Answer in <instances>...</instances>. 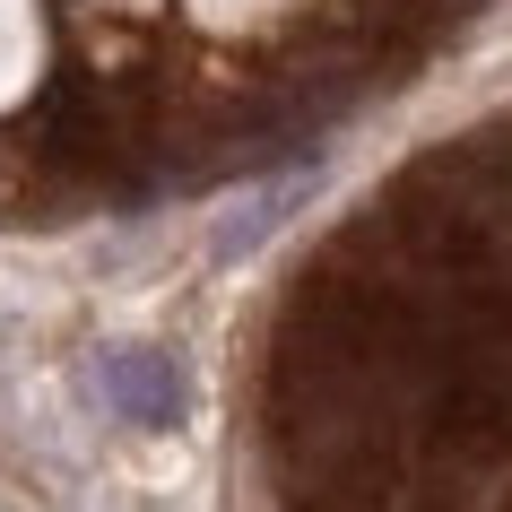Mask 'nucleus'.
Here are the masks:
<instances>
[{"instance_id": "obj_1", "label": "nucleus", "mask_w": 512, "mask_h": 512, "mask_svg": "<svg viewBox=\"0 0 512 512\" xmlns=\"http://www.w3.org/2000/svg\"><path fill=\"white\" fill-rule=\"evenodd\" d=\"M105 400L131 417V426H183V365L165 348H113L105 356Z\"/></svg>"}]
</instances>
